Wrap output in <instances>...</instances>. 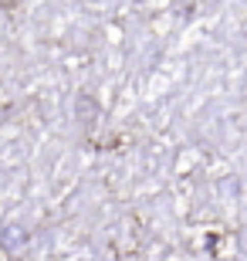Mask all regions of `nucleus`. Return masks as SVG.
<instances>
[{
	"label": "nucleus",
	"instance_id": "f257e3e1",
	"mask_svg": "<svg viewBox=\"0 0 247 261\" xmlns=\"http://www.w3.org/2000/svg\"><path fill=\"white\" fill-rule=\"evenodd\" d=\"M17 4H20V0H0V7H4V10H14Z\"/></svg>",
	"mask_w": 247,
	"mask_h": 261
}]
</instances>
